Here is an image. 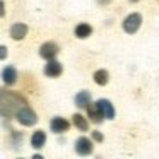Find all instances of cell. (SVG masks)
I'll list each match as a JSON object with an SVG mask.
<instances>
[{
	"mask_svg": "<svg viewBox=\"0 0 159 159\" xmlns=\"http://www.w3.org/2000/svg\"><path fill=\"white\" fill-rule=\"evenodd\" d=\"M142 26V16L134 12V14L127 16L123 21V31L128 33V34H134V33L139 31V28Z\"/></svg>",
	"mask_w": 159,
	"mask_h": 159,
	"instance_id": "obj_2",
	"label": "cell"
},
{
	"mask_svg": "<svg viewBox=\"0 0 159 159\" xmlns=\"http://www.w3.org/2000/svg\"><path fill=\"white\" fill-rule=\"evenodd\" d=\"M93 139H94V140H96V142H103V134H101V132H93Z\"/></svg>",
	"mask_w": 159,
	"mask_h": 159,
	"instance_id": "obj_16",
	"label": "cell"
},
{
	"mask_svg": "<svg viewBox=\"0 0 159 159\" xmlns=\"http://www.w3.org/2000/svg\"><path fill=\"white\" fill-rule=\"evenodd\" d=\"M50 127H52V132H55V134H63V132L69 130L70 123L62 116H55L52 120V123H50Z\"/></svg>",
	"mask_w": 159,
	"mask_h": 159,
	"instance_id": "obj_7",
	"label": "cell"
},
{
	"mask_svg": "<svg viewBox=\"0 0 159 159\" xmlns=\"http://www.w3.org/2000/svg\"><path fill=\"white\" fill-rule=\"evenodd\" d=\"M93 77H94V82H96L98 86H106L108 80H110V74H108V70H104V69L96 70Z\"/></svg>",
	"mask_w": 159,
	"mask_h": 159,
	"instance_id": "obj_14",
	"label": "cell"
},
{
	"mask_svg": "<svg viewBox=\"0 0 159 159\" xmlns=\"http://www.w3.org/2000/svg\"><path fill=\"white\" fill-rule=\"evenodd\" d=\"M130 2H137V0H130Z\"/></svg>",
	"mask_w": 159,
	"mask_h": 159,
	"instance_id": "obj_19",
	"label": "cell"
},
{
	"mask_svg": "<svg viewBox=\"0 0 159 159\" xmlns=\"http://www.w3.org/2000/svg\"><path fill=\"white\" fill-rule=\"evenodd\" d=\"M46 142V134L43 130H36L34 134L31 135V145L34 149H41Z\"/></svg>",
	"mask_w": 159,
	"mask_h": 159,
	"instance_id": "obj_12",
	"label": "cell"
},
{
	"mask_svg": "<svg viewBox=\"0 0 159 159\" xmlns=\"http://www.w3.org/2000/svg\"><path fill=\"white\" fill-rule=\"evenodd\" d=\"M74 34H75V38H79V39H86V38H89V36L93 34V28H91V24H87V22H80V24L75 26Z\"/></svg>",
	"mask_w": 159,
	"mask_h": 159,
	"instance_id": "obj_9",
	"label": "cell"
},
{
	"mask_svg": "<svg viewBox=\"0 0 159 159\" xmlns=\"http://www.w3.org/2000/svg\"><path fill=\"white\" fill-rule=\"evenodd\" d=\"M75 152L79 156H89L93 152V140L87 137H80L75 142Z\"/></svg>",
	"mask_w": 159,
	"mask_h": 159,
	"instance_id": "obj_5",
	"label": "cell"
},
{
	"mask_svg": "<svg viewBox=\"0 0 159 159\" xmlns=\"http://www.w3.org/2000/svg\"><path fill=\"white\" fill-rule=\"evenodd\" d=\"M0 50H2V60H4L5 57H7V48H5V46H0Z\"/></svg>",
	"mask_w": 159,
	"mask_h": 159,
	"instance_id": "obj_17",
	"label": "cell"
},
{
	"mask_svg": "<svg viewBox=\"0 0 159 159\" xmlns=\"http://www.w3.org/2000/svg\"><path fill=\"white\" fill-rule=\"evenodd\" d=\"M91 103V93L89 91H80L75 96V106L77 108H87Z\"/></svg>",
	"mask_w": 159,
	"mask_h": 159,
	"instance_id": "obj_13",
	"label": "cell"
},
{
	"mask_svg": "<svg viewBox=\"0 0 159 159\" xmlns=\"http://www.w3.org/2000/svg\"><path fill=\"white\" fill-rule=\"evenodd\" d=\"M87 113H89V118H91L93 123H101L103 118H104V115H103V111H101V108H99L98 103H94V104L89 103V106H87Z\"/></svg>",
	"mask_w": 159,
	"mask_h": 159,
	"instance_id": "obj_8",
	"label": "cell"
},
{
	"mask_svg": "<svg viewBox=\"0 0 159 159\" xmlns=\"http://www.w3.org/2000/svg\"><path fill=\"white\" fill-rule=\"evenodd\" d=\"M2 79H4V82L7 86H14L17 82V72H16L14 67H5L2 70Z\"/></svg>",
	"mask_w": 159,
	"mask_h": 159,
	"instance_id": "obj_10",
	"label": "cell"
},
{
	"mask_svg": "<svg viewBox=\"0 0 159 159\" xmlns=\"http://www.w3.org/2000/svg\"><path fill=\"white\" fill-rule=\"evenodd\" d=\"M26 34H28V26H26L24 22H16V24L11 26V36H12V39L21 41V39L26 38Z\"/></svg>",
	"mask_w": 159,
	"mask_h": 159,
	"instance_id": "obj_6",
	"label": "cell"
},
{
	"mask_svg": "<svg viewBox=\"0 0 159 159\" xmlns=\"http://www.w3.org/2000/svg\"><path fill=\"white\" fill-rule=\"evenodd\" d=\"M16 116H17L19 123L24 125V127H33V125L38 121V115H36L31 108H28V106H22L21 110L16 113Z\"/></svg>",
	"mask_w": 159,
	"mask_h": 159,
	"instance_id": "obj_1",
	"label": "cell"
},
{
	"mask_svg": "<svg viewBox=\"0 0 159 159\" xmlns=\"http://www.w3.org/2000/svg\"><path fill=\"white\" fill-rule=\"evenodd\" d=\"M72 121L80 132H87V128H89V121H87V118H84L82 115H79V113H75L72 116Z\"/></svg>",
	"mask_w": 159,
	"mask_h": 159,
	"instance_id": "obj_15",
	"label": "cell"
},
{
	"mask_svg": "<svg viewBox=\"0 0 159 159\" xmlns=\"http://www.w3.org/2000/svg\"><path fill=\"white\" fill-rule=\"evenodd\" d=\"M58 52H60L58 45L53 43V41H46V43H43V45L39 46V55H41L43 58H46V60L55 58V57L58 55Z\"/></svg>",
	"mask_w": 159,
	"mask_h": 159,
	"instance_id": "obj_3",
	"label": "cell"
},
{
	"mask_svg": "<svg viewBox=\"0 0 159 159\" xmlns=\"http://www.w3.org/2000/svg\"><path fill=\"white\" fill-rule=\"evenodd\" d=\"M62 72H63L62 63H60L58 60H55V58H50V60H48V63L45 65V75H46V77L57 79V77H58Z\"/></svg>",
	"mask_w": 159,
	"mask_h": 159,
	"instance_id": "obj_4",
	"label": "cell"
},
{
	"mask_svg": "<svg viewBox=\"0 0 159 159\" xmlns=\"http://www.w3.org/2000/svg\"><path fill=\"white\" fill-rule=\"evenodd\" d=\"M98 104H99V108H101V111H103L104 118H106V120H113V118H115V108H113V104H111V101L99 99V101H98Z\"/></svg>",
	"mask_w": 159,
	"mask_h": 159,
	"instance_id": "obj_11",
	"label": "cell"
},
{
	"mask_svg": "<svg viewBox=\"0 0 159 159\" xmlns=\"http://www.w3.org/2000/svg\"><path fill=\"white\" fill-rule=\"evenodd\" d=\"M111 0H98V4L99 5H106V4H110Z\"/></svg>",
	"mask_w": 159,
	"mask_h": 159,
	"instance_id": "obj_18",
	"label": "cell"
}]
</instances>
